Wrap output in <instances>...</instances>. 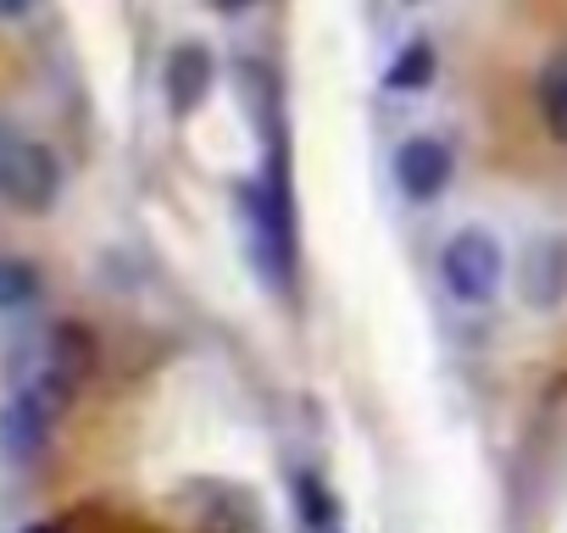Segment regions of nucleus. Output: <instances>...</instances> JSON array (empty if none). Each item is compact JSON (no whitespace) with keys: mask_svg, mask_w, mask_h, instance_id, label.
<instances>
[{"mask_svg":"<svg viewBox=\"0 0 567 533\" xmlns=\"http://www.w3.org/2000/svg\"><path fill=\"white\" fill-rule=\"evenodd\" d=\"M401 7H429V0H401Z\"/></svg>","mask_w":567,"mask_h":533,"instance_id":"11","label":"nucleus"},{"mask_svg":"<svg viewBox=\"0 0 567 533\" xmlns=\"http://www.w3.org/2000/svg\"><path fill=\"white\" fill-rule=\"evenodd\" d=\"M228 7H239V0H228Z\"/></svg>","mask_w":567,"mask_h":533,"instance_id":"12","label":"nucleus"},{"mask_svg":"<svg viewBox=\"0 0 567 533\" xmlns=\"http://www.w3.org/2000/svg\"><path fill=\"white\" fill-rule=\"evenodd\" d=\"M256 261L267 266V279L278 284V295H290L296 222H290V184H284V173H267V184L256 195Z\"/></svg>","mask_w":567,"mask_h":533,"instance_id":"3","label":"nucleus"},{"mask_svg":"<svg viewBox=\"0 0 567 533\" xmlns=\"http://www.w3.org/2000/svg\"><path fill=\"white\" fill-rule=\"evenodd\" d=\"M34 533H45V527H34Z\"/></svg>","mask_w":567,"mask_h":533,"instance_id":"13","label":"nucleus"},{"mask_svg":"<svg viewBox=\"0 0 567 533\" xmlns=\"http://www.w3.org/2000/svg\"><path fill=\"white\" fill-rule=\"evenodd\" d=\"M56 195H62V161L23 128L0 123V206L51 211Z\"/></svg>","mask_w":567,"mask_h":533,"instance_id":"2","label":"nucleus"},{"mask_svg":"<svg viewBox=\"0 0 567 533\" xmlns=\"http://www.w3.org/2000/svg\"><path fill=\"white\" fill-rule=\"evenodd\" d=\"M539 117H545L550 139L567 145V51H556L539 73Z\"/></svg>","mask_w":567,"mask_h":533,"instance_id":"8","label":"nucleus"},{"mask_svg":"<svg viewBox=\"0 0 567 533\" xmlns=\"http://www.w3.org/2000/svg\"><path fill=\"white\" fill-rule=\"evenodd\" d=\"M501 273H506V255H501V239L478 222L456 228L445 244H440V284L456 306L467 312H484L501 290Z\"/></svg>","mask_w":567,"mask_h":533,"instance_id":"1","label":"nucleus"},{"mask_svg":"<svg viewBox=\"0 0 567 533\" xmlns=\"http://www.w3.org/2000/svg\"><path fill=\"white\" fill-rule=\"evenodd\" d=\"M395 184H401V195L406 200H417V206H429V200H440L445 189H451V145L440 139V134H406L401 145H395Z\"/></svg>","mask_w":567,"mask_h":533,"instance_id":"4","label":"nucleus"},{"mask_svg":"<svg viewBox=\"0 0 567 533\" xmlns=\"http://www.w3.org/2000/svg\"><path fill=\"white\" fill-rule=\"evenodd\" d=\"M567 295V244L561 239H539L523 261V301L550 312Z\"/></svg>","mask_w":567,"mask_h":533,"instance_id":"6","label":"nucleus"},{"mask_svg":"<svg viewBox=\"0 0 567 533\" xmlns=\"http://www.w3.org/2000/svg\"><path fill=\"white\" fill-rule=\"evenodd\" d=\"M40 301V273L18 255H0V317H18Z\"/></svg>","mask_w":567,"mask_h":533,"instance_id":"9","label":"nucleus"},{"mask_svg":"<svg viewBox=\"0 0 567 533\" xmlns=\"http://www.w3.org/2000/svg\"><path fill=\"white\" fill-rule=\"evenodd\" d=\"M434 73H440V56H434V45L417 34V40H406V45L390 56L384 90H390V95H423V90L434 84Z\"/></svg>","mask_w":567,"mask_h":533,"instance_id":"7","label":"nucleus"},{"mask_svg":"<svg viewBox=\"0 0 567 533\" xmlns=\"http://www.w3.org/2000/svg\"><path fill=\"white\" fill-rule=\"evenodd\" d=\"M40 12V0H0V29L7 23H29Z\"/></svg>","mask_w":567,"mask_h":533,"instance_id":"10","label":"nucleus"},{"mask_svg":"<svg viewBox=\"0 0 567 533\" xmlns=\"http://www.w3.org/2000/svg\"><path fill=\"white\" fill-rule=\"evenodd\" d=\"M212 79H217V67H212V51L200 40L173 45V56H167V106L173 112H195L206 101Z\"/></svg>","mask_w":567,"mask_h":533,"instance_id":"5","label":"nucleus"}]
</instances>
